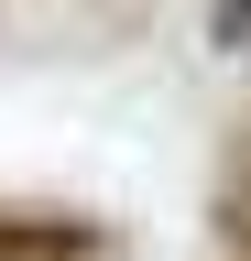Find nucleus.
Here are the masks:
<instances>
[{"label":"nucleus","instance_id":"obj_3","mask_svg":"<svg viewBox=\"0 0 251 261\" xmlns=\"http://www.w3.org/2000/svg\"><path fill=\"white\" fill-rule=\"evenodd\" d=\"M230 240H251V207H230Z\"/></svg>","mask_w":251,"mask_h":261},{"label":"nucleus","instance_id":"obj_1","mask_svg":"<svg viewBox=\"0 0 251 261\" xmlns=\"http://www.w3.org/2000/svg\"><path fill=\"white\" fill-rule=\"evenodd\" d=\"M99 228L87 218H0V261H87Z\"/></svg>","mask_w":251,"mask_h":261},{"label":"nucleus","instance_id":"obj_2","mask_svg":"<svg viewBox=\"0 0 251 261\" xmlns=\"http://www.w3.org/2000/svg\"><path fill=\"white\" fill-rule=\"evenodd\" d=\"M208 44L218 55H251V0H208Z\"/></svg>","mask_w":251,"mask_h":261}]
</instances>
